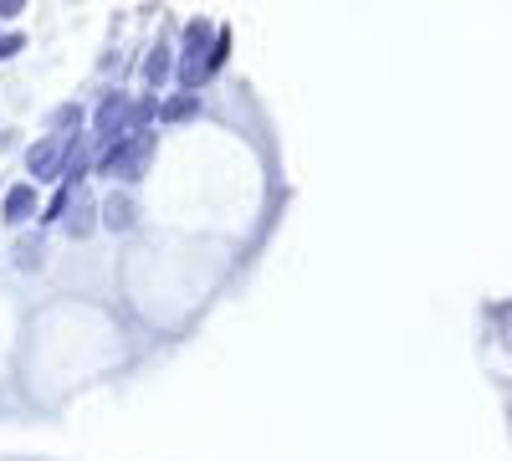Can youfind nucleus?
Listing matches in <instances>:
<instances>
[{
  "instance_id": "obj_12",
  "label": "nucleus",
  "mask_w": 512,
  "mask_h": 461,
  "mask_svg": "<svg viewBox=\"0 0 512 461\" xmlns=\"http://www.w3.org/2000/svg\"><path fill=\"white\" fill-rule=\"evenodd\" d=\"M77 123H82V103H62V108L52 113V134L67 139V129H77Z\"/></svg>"
},
{
  "instance_id": "obj_11",
  "label": "nucleus",
  "mask_w": 512,
  "mask_h": 461,
  "mask_svg": "<svg viewBox=\"0 0 512 461\" xmlns=\"http://www.w3.org/2000/svg\"><path fill=\"white\" fill-rule=\"evenodd\" d=\"M205 41H216V26H210V21H190V26H185V52H180V57H205Z\"/></svg>"
},
{
  "instance_id": "obj_10",
  "label": "nucleus",
  "mask_w": 512,
  "mask_h": 461,
  "mask_svg": "<svg viewBox=\"0 0 512 461\" xmlns=\"http://www.w3.org/2000/svg\"><path fill=\"white\" fill-rule=\"evenodd\" d=\"M195 113H200V98H195V93H175V98L159 103V118H164V123H185V118H195Z\"/></svg>"
},
{
  "instance_id": "obj_8",
  "label": "nucleus",
  "mask_w": 512,
  "mask_h": 461,
  "mask_svg": "<svg viewBox=\"0 0 512 461\" xmlns=\"http://www.w3.org/2000/svg\"><path fill=\"white\" fill-rule=\"evenodd\" d=\"M11 262H16L21 272H36L41 262H47V236H41V231H26V236L11 246Z\"/></svg>"
},
{
  "instance_id": "obj_1",
  "label": "nucleus",
  "mask_w": 512,
  "mask_h": 461,
  "mask_svg": "<svg viewBox=\"0 0 512 461\" xmlns=\"http://www.w3.org/2000/svg\"><path fill=\"white\" fill-rule=\"evenodd\" d=\"M149 159H154V134H123V139H113V144L103 149V159H98V175L134 185V180H144Z\"/></svg>"
},
{
  "instance_id": "obj_5",
  "label": "nucleus",
  "mask_w": 512,
  "mask_h": 461,
  "mask_svg": "<svg viewBox=\"0 0 512 461\" xmlns=\"http://www.w3.org/2000/svg\"><path fill=\"white\" fill-rule=\"evenodd\" d=\"M98 216H103V226H108V231H128V226L139 221V205H134V195L113 190V195L98 205Z\"/></svg>"
},
{
  "instance_id": "obj_2",
  "label": "nucleus",
  "mask_w": 512,
  "mask_h": 461,
  "mask_svg": "<svg viewBox=\"0 0 512 461\" xmlns=\"http://www.w3.org/2000/svg\"><path fill=\"white\" fill-rule=\"evenodd\" d=\"M128 134V93H108L103 103H98V113H93V144H113V139H123Z\"/></svg>"
},
{
  "instance_id": "obj_6",
  "label": "nucleus",
  "mask_w": 512,
  "mask_h": 461,
  "mask_svg": "<svg viewBox=\"0 0 512 461\" xmlns=\"http://www.w3.org/2000/svg\"><path fill=\"white\" fill-rule=\"evenodd\" d=\"M0 216H6L11 226H26L36 216V185H11L6 190V205H0Z\"/></svg>"
},
{
  "instance_id": "obj_9",
  "label": "nucleus",
  "mask_w": 512,
  "mask_h": 461,
  "mask_svg": "<svg viewBox=\"0 0 512 461\" xmlns=\"http://www.w3.org/2000/svg\"><path fill=\"white\" fill-rule=\"evenodd\" d=\"M175 77H180V88H185V93L200 98V88L210 82V67H205V57H180V62H175Z\"/></svg>"
},
{
  "instance_id": "obj_3",
  "label": "nucleus",
  "mask_w": 512,
  "mask_h": 461,
  "mask_svg": "<svg viewBox=\"0 0 512 461\" xmlns=\"http://www.w3.org/2000/svg\"><path fill=\"white\" fill-rule=\"evenodd\" d=\"M62 154H67V139L41 134V139L26 149V175H36V180H62Z\"/></svg>"
},
{
  "instance_id": "obj_14",
  "label": "nucleus",
  "mask_w": 512,
  "mask_h": 461,
  "mask_svg": "<svg viewBox=\"0 0 512 461\" xmlns=\"http://www.w3.org/2000/svg\"><path fill=\"white\" fill-rule=\"evenodd\" d=\"M26 47V36L21 31H6V36H0V62H6V57H16Z\"/></svg>"
},
{
  "instance_id": "obj_15",
  "label": "nucleus",
  "mask_w": 512,
  "mask_h": 461,
  "mask_svg": "<svg viewBox=\"0 0 512 461\" xmlns=\"http://www.w3.org/2000/svg\"><path fill=\"white\" fill-rule=\"evenodd\" d=\"M26 11V0H0V21H16Z\"/></svg>"
},
{
  "instance_id": "obj_13",
  "label": "nucleus",
  "mask_w": 512,
  "mask_h": 461,
  "mask_svg": "<svg viewBox=\"0 0 512 461\" xmlns=\"http://www.w3.org/2000/svg\"><path fill=\"white\" fill-rule=\"evenodd\" d=\"M82 185H57V195L47 200V216H41V221H62L67 216V205H72V195H77Z\"/></svg>"
},
{
  "instance_id": "obj_7",
  "label": "nucleus",
  "mask_w": 512,
  "mask_h": 461,
  "mask_svg": "<svg viewBox=\"0 0 512 461\" xmlns=\"http://www.w3.org/2000/svg\"><path fill=\"white\" fill-rule=\"evenodd\" d=\"M169 77H175V52H169V41H159V47L149 52V62H144V88L159 93Z\"/></svg>"
},
{
  "instance_id": "obj_4",
  "label": "nucleus",
  "mask_w": 512,
  "mask_h": 461,
  "mask_svg": "<svg viewBox=\"0 0 512 461\" xmlns=\"http://www.w3.org/2000/svg\"><path fill=\"white\" fill-rule=\"evenodd\" d=\"M62 231H67L72 241H82V236H93V231H98V200H93L88 190H77V195H72L67 216H62Z\"/></svg>"
}]
</instances>
